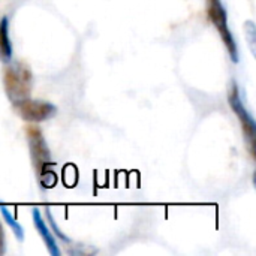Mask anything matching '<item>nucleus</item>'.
Instances as JSON below:
<instances>
[{
    "label": "nucleus",
    "mask_w": 256,
    "mask_h": 256,
    "mask_svg": "<svg viewBox=\"0 0 256 256\" xmlns=\"http://www.w3.org/2000/svg\"><path fill=\"white\" fill-rule=\"evenodd\" d=\"M26 132H27V142H28L32 164L36 171L39 184L45 189H50L56 184L57 178L52 171L54 164H52V158H51L48 144H46L39 128L28 126Z\"/></svg>",
    "instance_id": "obj_1"
},
{
    "label": "nucleus",
    "mask_w": 256,
    "mask_h": 256,
    "mask_svg": "<svg viewBox=\"0 0 256 256\" xmlns=\"http://www.w3.org/2000/svg\"><path fill=\"white\" fill-rule=\"evenodd\" d=\"M3 84L8 99L14 105L30 98L33 84V75L30 68L21 62L8 64L3 72Z\"/></svg>",
    "instance_id": "obj_2"
},
{
    "label": "nucleus",
    "mask_w": 256,
    "mask_h": 256,
    "mask_svg": "<svg viewBox=\"0 0 256 256\" xmlns=\"http://www.w3.org/2000/svg\"><path fill=\"white\" fill-rule=\"evenodd\" d=\"M207 14H208V18L210 21L213 22V26L216 27L218 33L220 34V39L231 57V60L234 63H238V50H237V44H236V39L232 36V32L230 30V26H228V15H226V10L225 8L222 6V2L220 0H213V2H208V8H207Z\"/></svg>",
    "instance_id": "obj_3"
},
{
    "label": "nucleus",
    "mask_w": 256,
    "mask_h": 256,
    "mask_svg": "<svg viewBox=\"0 0 256 256\" xmlns=\"http://www.w3.org/2000/svg\"><path fill=\"white\" fill-rule=\"evenodd\" d=\"M228 104L231 106V110L234 111V114L237 116L242 129L244 132V136L249 142V148L252 156H255V135H256V124L254 117L250 116V112L248 111V108L243 105V100L240 98L238 93V87L236 82H231L230 90H228Z\"/></svg>",
    "instance_id": "obj_4"
},
{
    "label": "nucleus",
    "mask_w": 256,
    "mask_h": 256,
    "mask_svg": "<svg viewBox=\"0 0 256 256\" xmlns=\"http://www.w3.org/2000/svg\"><path fill=\"white\" fill-rule=\"evenodd\" d=\"M14 106H15L16 114L22 120L30 122V123L45 122V120L54 117L56 112H57V108L52 104L44 102V100H33L30 98H27V99L15 104Z\"/></svg>",
    "instance_id": "obj_5"
},
{
    "label": "nucleus",
    "mask_w": 256,
    "mask_h": 256,
    "mask_svg": "<svg viewBox=\"0 0 256 256\" xmlns=\"http://www.w3.org/2000/svg\"><path fill=\"white\" fill-rule=\"evenodd\" d=\"M32 218H33L34 228H36L38 234L40 236L42 242L45 243L48 252L54 256L60 255L62 252H60V249H58V246H57V243H56V238H54L51 230L46 226V224H45V220H44V218L40 216V212H39L38 208H33V210H32Z\"/></svg>",
    "instance_id": "obj_6"
},
{
    "label": "nucleus",
    "mask_w": 256,
    "mask_h": 256,
    "mask_svg": "<svg viewBox=\"0 0 256 256\" xmlns=\"http://www.w3.org/2000/svg\"><path fill=\"white\" fill-rule=\"evenodd\" d=\"M12 58V42L9 39V20L3 16L0 20V62L9 63Z\"/></svg>",
    "instance_id": "obj_7"
},
{
    "label": "nucleus",
    "mask_w": 256,
    "mask_h": 256,
    "mask_svg": "<svg viewBox=\"0 0 256 256\" xmlns=\"http://www.w3.org/2000/svg\"><path fill=\"white\" fill-rule=\"evenodd\" d=\"M0 213H2V216L4 218V222H6V224L9 225V228L12 230L14 236H15L20 242H22V240H24V231H22L21 225L14 219V216L9 213V210H8L4 206H0Z\"/></svg>",
    "instance_id": "obj_8"
},
{
    "label": "nucleus",
    "mask_w": 256,
    "mask_h": 256,
    "mask_svg": "<svg viewBox=\"0 0 256 256\" xmlns=\"http://www.w3.org/2000/svg\"><path fill=\"white\" fill-rule=\"evenodd\" d=\"M45 214H46V219H48V222H50V228L52 230V232H54L62 242H68V243H69V238H68V237L62 232V230L57 226V224H56V220H54V218H52V214H51V212H50L48 207L45 208Z\"/></svg>",
    "instance_id": "obj_9"
},
{
    "label": "nucleus",
    "mask_w": 256,
    "mask_h": 256,
    "mask_svg": "<svg viewBox=\"0 0 256 256\" xmlns=\"http://www.w3.org/2000/svg\"><path fill=\"white\" fill-rule=\"evenodd\" d=\"M6 252V240H4V231L3 226L0 224V255H3Z\"/></svg>",
    "instance_id": "obj_10"
},
{
    "label": "nucleus",
    "mask_w": 256,
    "mask_h": 256,
    "mask_svg": "<svg viewBox=\"0 0 256 256\" xmlns=\"http://www.w3.org/2000/svg\"><path fill=\"white\" fill-rule=\"evenodd\" d=\"M208 2H213V0H208Z\"/></svg>",
    "instance_id": "obj_11"
}]
</instances>
